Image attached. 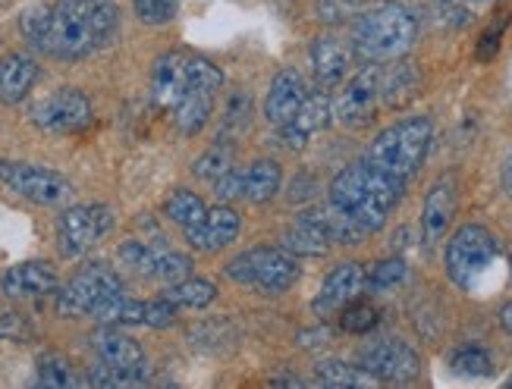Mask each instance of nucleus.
Here are the masks:
<instances>
[{
	"mask_svg": "<svg viewBox=\"0 0 512 389\" xmlns=\"http://www.w3.org/2000/svg\"><path fill=\"white\" fill-rule=\"evenodd\" d=\"M19 29L32 48L57 60H85L107 48L120 32L114 0H54L22 13Z\"/></svg>",
	"mask_w": 512,
	"mask_h": 389,
	"instance_id": "1",
	"label": "nucleus"
},
{
	"mask_svg": "<svg viewBox=\"0 0 512 389\" xmlns=\"http://www.w3.org/2000/svg\"><path fill=\"white\" fill-rule=\"evenodd\" d=\"M406 179H399L371 160H352L337 176L330 179L327 189V208L343 214L362 236L384 230L396 204L406 195Z\"/></svg>",
	"mask_w": 512,
	"mask_h": 389,
	"instance_id": "2",
	"label": "nucleus"
},
{
	"mask_svg": "<svg viewBox=\"0 0 512 389\" xmlns=\"http://www.w3.org/2000/svg\"><path fill=\"white\" fill-rule=\"evenodd\" d=\"M418 38V16L403 4H381L359 13L352 26V51L365 63L403 60Z\"/></svg>",
	"mask_w": 512,
	"mask_h": 389,
	"instance_id": "3",
	"label": "nucleus"
},
{
	"mask_svg": "<svg viewBox=\"0 0 512 389\" xmlns=\"http://www.w3.org/2000/svg\"><path fill=\"white\" fill-rule=\"evenodd\" d=\"M431 142H434L431 117H406L374 135V142L365 151V160L409 182L421 170V164H425Z\"/></svg>",
	"mask_w": 512,
	"mask_h": 389,
	"instance_id": "4",
	"label": "nucleus"
},
{
	"mask_svg": "<svg viewBox=\"0 0 512 389\" xmlns=\"http://www.w3.org/2000/svg\"><path fill=\"white\" fill-rule=\"evenodd\" d=\"M500 261V239L481 223H465L450 236L447 251H443V267H447V277L465 289L475 292L487 280Z\"/></svg>",
	"mask_w": 512,
	"mask_h": 389,
	"instance_id": "5",
	"label": "nucleus"
},
{
	"mask_svg": "<svg viewBox=\"0 0 512 389\" xmlns=\"http://www.w3.org/2000/svg\"><path fill=\"white\" fill-rule=\"evenodd\" d=\"M220 85H224L220 66H214L211 60L198 57V54H183V51L164 54L158 63H154V73H151L154 101L170 113L176 110V104H180L192 88L220 91Z\"/></svg>",
	"mask_w": 512,
	"mask_h": 389,
	"instance_id": "6",
	"label": "nucleus"
},
{
	"mask_svg": "<svg viewBox=\"0 0 512 389\" xmlns=\"http://www.w3.org/2000/svg\"><path fill=\"white\" fill-rule=\"evenodd\" d=\"M227 277L239 286H255L264 295H280L299 280V261L289 248L261 245L236 255L227 267Z\"/></svg>",
	"mask_w": 512,
	"mask_h": 389,
	"instance_id": "7",
	"label": "nucleus"
},
{
	"mask_svg": "<svg viewBox=\"0 0 512 389\" xmlns=\"http://www.w3.org/2000/svg\"><path fill=\"white\" fill-rule=\"evenodd\" d=\"M123 292V280L107 264H88L57 292L60 317H92L98 305Z\"/></svg>",
	"mask_w": 512,
	"mask_h": 389,
	"instance_id": "8",
	"label": "nucleus"
},
{
	"mask_svg": "<svg viewBox=\"0 0 512 389\" xmlns=\"http://www.w3.org/2000/svg\"><path fill=\"white\" fill-rule=\"evenodd\" d=\"M0 182L19 198L44 208H57L73 198V182L66 176L38 164H22V160H0Z\"/></svg>",
	"mask_w": 512,
	"mask_h": 389,
	"instance_id": "9",
	"label": "nucleus"
},
{
	"mask_svg": "<svg viewBox=\"0 0 512 389\" xmlns=\"http://www.w3.org/2000/svg\"><path fill=\"white\" fill-rule=\"evenodd\" d=\"M110 230H114V211L107 204H76L57 217V248L63 258H79Z\"/></svg>",
	"mask_w": 512,
	"mask_h": 389,
	"instance_id": "10",
	"label": "nucleus"
},
{
	"mask_svg": "<svg viewBox=\"0 0 512 389\" xmlns=\"http://www.w3.org/2000/svg\"><path fill=\"white\" fill-rule=\"evenodd\" d=\"M381 110V63H368L355 73L333 101V120L346 129H365Z\"/></svg>",
	"mask_w": 512,
	"mask_h": 389,
	"instance_id": "11",
	"label": "nucleus"
},
{
	"mask_svg": "<svg viewBox=\"0 0 512 389\" xmlns=\"http://www.w3.org/2000/svg\"><path fill=\"white\" fill-rule=\"evenodd\" d=\"M120 261L139 273V277L148 280H158V283H176V280H186L192 273V261L183 255V251H173L167 245H154L145 239H126L120 245Z\"/></svg>",
	"mask_w": 512,
	"mask_h": 389,
	"instance_id": "12",
	"label": "nucleus"
},
{
	"mask_svg": "<svg viewBox=\"0 0 512 389\" xmlns=\"http://www.w3.org/2000/svg\"><path fill=\"white\" fill-rule=\"evenodd\" d=\"M359 364L377 383H412L421 374V355L406 339H374L359 352Z\"/></svg>",
	"mask_w": 512,
	"mask_h": 389,
	"instance_id": "13",
	"label": "nucleus"
},
{
	"mask_svg": "<svg viewBox=\"0 0 512 389\" xmlns=\"http://www.w3.org/2000/svg\"><path fill=\"white\" fill-rule=\"evenodd\" d=\"M29 117L41 132L70 135V132H79L92 123V101H88L79 88H60L54 95L41 98L29 110Z\"/></svg>",
	"mask_w": 512,
	"mask_h": 389,
	"instance_id": "14",
	"label": "nucleus"
},
{
	"mask_svg": "<svg viewBox=\"0 0 512 389\" xmlns=\"http://www.w3.org/2000/svg\"><path fill=\"white\" fill-rule=\"evenodd\" d=\"M92 317L98 324H110V327H154L164 330L176 324V305L167 299L158 302H142V299H126V295H114L104 305H98L92 311Z\"/></svg>",
	"mask_w": 512,
	"mask_h": 389,
	"instance_id": "15",
	"label": "nucleus"
},
{
	"mask_svg": "<svg viewBox=\"0 0 512 389\" xmlns=\"http://www.w3.org/2000/svg\"><path fill=\"white\" fill-rule=\"evenodd\" d=\"M456 204H459V182L453 173H443L434 179V186L425 195L421 204V242L434 248L443 236H447L450 223L456 217Z\"/></svg>",
	"mask_w": 512,
	"mask_h": 389,
	"instance_id": "16",
	"label": "nucleus"
},
{
	"mask_svg": "<svg viewBox=\"0 0 512 389\" xmlns=\"http://www.w3.org/2000/svg\"><path fill=\"white\" fill-rule=\"evenodd\" d=\"M365 286H368L365 267L355 264V261H343V264H337L327 273V280H324V286L318 292V299L311 302V308H315L318 317L340 314L349 302L359 299Z\"/></svg>",
	"mask_w": 512,
	"mask_h": 389,
	"instance_id": "17",
	"label": "nucleus"
},
{
	"mask_svg": "<svg viewBox=\"0 0 512 389\" xmlns=\"http://www.w3.org/2000/svg\"><path fill=\"white\" fill-rule=\"evenodd\" d=\"M242 230V217L236 214V208H230L227 201H220L217 208H211L205 214V220L186 230V242L195 251H205V255H214V251H224L230 242H236Z\"/></svg>",
	"mask_w": 512,
	"mask_h": 389,
	"instance_id": "18",
	"label": "nucleus"
},
{
	"mask_svg": "<svg viewBox=\"0 0 512 389\" xmlns=\"http://www.w3.org/2000/svg\"><path fill=\"white\" fill-rule=\"evenodd\" d=\"M333 117V104L324 91H315V95H305L302 107L296 110V117L280 126V139L283 145L293 151V148H305L315 135L330 123Z\"/></svg>",
	"mask_w": 512,
	"mask_h": 389,
	"instance_id": "19",
	"label": "nucleus"
},
{
	"mask_svg": "<svg viewBox=\"0 0 512 389\" xmlns=\"http://www.w3.org/2000/svg\"><path fill=\"white\" fill-rule=\"evenodd\" d=\"M333 245L330 226H327V211H305L286 226L283 233V248L293 251L296 258H321Z\"/></svg>",
	"mask_w": 512,
	"mask_h": 389,
	"instance_id": "20",
	"label": "nucleus"
},
{
	"mask_svg": "<svg viewBox=\"0 0 512 389\" xmlns=\"http://www.w3.org/2000/svg\"><path fill=\"white\" fill-rule=\"evenodd\" d=\"M60 286L57 270L48 261H26L10 267L4 277H0V289L10 299H41V295H51Z\"/></svg>",
	"mask_w": 512,
	"mask_h": 389,
	"instance_id": "21",
	"label": "nucleus"
},
{
	"mask_svg": "<svg viewBox=\"0 0 512 389\" xmlns=\"http://www.w3.org/2000/svg\"><path fill=\"white\" fill-rule=\"evenodd\" d=\"M92 342H95L98 358L104 364H110V368H120V371L145 377V352H142L139 342L132 336H126L123 330L104 324V330H98Z\"/></svg>",
	"mask_w": 512,
	"mask_h": 389,
	"instance_id": "22",
	"label": "nucleus"
},
{
	"mask_svg": "<svg viewBox=\"0 0 512 389\" xmlns=\"http://www.w3.org/2000/svg\"><path fill=\"white\" fill-rule=\"evenodd\" d=\"M305 101V82L296 70H280L267 88V101H264V117L267 123L283 126L296 117V110Z\"/></svg>",
	"mask_w": 512,
	"mask_h": 389,
	"instance_id": "23",
	"label": "nucleus"
},
{
	"mask_svg": "<svg viewBox=\"0 0 512 389\" xmlns=\"http://www.w3.org/2000/svg\"><path fill=\"white\" fill-rule=\"evenodd\" d=\"M38 63L29 54H7L0 57V101L4 104H19L29 98V91L38 82Z\"/></svg>",
	"mask_w": 512,
	"mask_h": 389,
	"instance_id": "24",
	"label": "nucleus"
},
{
	"mask_svg": "<svg viewBox=\"0 0 512 389\" xmlns=\"http://www.w3.org/2000/svg\"><path fill=\"white\" fill-rule=\"evenodd\" d=\"M421 88V73L412 63L403 60H390L381 63V107L399 110L406 107Z\"/></svg>",
	"mask_w": 512,
	"mask_h": 389,
	"instance_id": "25",
	"label": "nucleus"
},
{
	"mask_svg": "<svg viewBox=\"0 0 512 389\" xmlns=\"http://www.w3.org/2000/svg\"><path fill=\"white\" fill-rule=\"evenodd\" d=\"M308 57H311V70H315L318 82L324 85H337L349 73V51L343 48V41L333 35H321L311 41Z\"/></svg>",
	"mask_w": 512,
	"mask_h": 389,
	"instance_id": "26",
	"label": "nucleus"
},
{
	"mask_svg": "<svg viewBox=\"0 0 512 389\" xmlns=\"http://www.w3.org/2000/svg\"><path fill=\"white\" fill-rule=\"evenodd\" d=\"M214 101H217V91L214 88H192L189 95L176 104L173 110V123L183 135H195L202 132L214 113Z\"/></svg>",
	"mask_w": 512,
	"mask_h": 389,
	"instance_id": "27",
	"label": "nucleus"
},
{
	"mask_svg": "<svg viewBox=\"0 0 512 389\" xmlns=\"http://www.w3.org/2000/svg\"><path fill=\"white\" fill-rule=\"evenodd\" d=\"M283 186V170L277 160H255L246 167V201L264 204L271 201Z\"/></svg>",
	"mask_w": 512,
	"mask_h": 389,
	"instance_id": "28",
	"label": "nucleus"
},
{
	"mask_svg": "<svg viewBox=\"0 0 512 389\" xmlns=\"http://www.w3.org/2000/svg\"><path fill=\"white\" fill-rule=\"evenodd\" d=\"M315 386L330 389H365L377 386V380L362 368V364H346V361H324L315 371Z\"/></svg>",
	"mask_w": 512,
	"mask_h": 389,
	"instance_id": "29",
	"label": "nucleus"
},
{
	"mask_svg": "<svg viewBox=\"0 0 512 389\" xmlns=\"http://www.w3.org/2000/svg\"><path fill=\"white\" fill-rule=\"evenodd\" d=\"M164 299L173 302L176 308H208L217 299V286L202 277H186L167 286Z\"/></svg>",
	"mask_w": 512,
	"mask_h": 389,
	"instance_id": "30",
	"label": "nucleus"
},
{
	"mask_svg": "<svg viewBox=\"0 0 512 389\" xmlns=\"http://www.w3.org/2000/svg\"><path fill=\"white\" fill-rule=\"evenodd\" d=\"M164 214H167L170 223H176V226H180V230L186 233V230H192V226H198V223L205 220L208 208H205V201L198 198L195 192L180 189V192H173V195L167 198Z\"/></svg>",
	"mask_w": 512,
	"mask_h": 389,
	"instance_id": "31",
	"label": "nucleus"
},
{
	"mask_svg": "<svg viewBox=\"0 0 512 389\" xmlns=\"http://www.w3.org/2000/svg\"><path fill=\"white\" fill-rule=\"evenodd\" d=\"M35 383L60 389V386H85V377H76V368L70 364V358L51 352V355L38 358V377H35Z\"/></svg>",
	"mask_w": 512,
	"mask_h": 389,
	"instance_id": "32",
	"label": "nucleus"
},
{
	"mask_svg": "<svg viewBox=\"0 0 512 389\" xmlns=\"http://www.w3.org/2000/svg\"><path fill=\"white\" fill-rule=\"evenodd\" d=\"M450 368L465 377H491L494 374V358L481 346H462L450 355Z\"/></svg>",
	"mask_w": 512,
	"mask_h": 389,
	"instance_id": "33",
	"label": "nucleus"
},
{
	"mask_svg": "<svg viewBox=\"0 0 512 389\" xmlns=\"http://www.w3.org/2000/svg\"><path fill=\"white\" fill-rule=\"evenodd\" d=\"M227 170H233V148L227 142H217L192 164V173L205 182H217Z\"/></svg>",
	"mask_w": 512,
	"mask_h": 389,
	"instance_id": "34",
	"label": "nucleus"
},
{
	"mask_svg": "<svg viewBox=\"0 0 512 389\" xmlns=\"http://www.w3.org/2000/svg\"><path fill=\"white\" fill-rule=\"evenodd\" d=\"M377 320H381V311L368 302H349L343 311H340V330L343 333H352V336H365L377 327Z\"/></svg>",
	"mask_w": 512,
	"mask_h": 389,
	"instance_id": "35",
	"label": "nucleus"
},
{
	"mask_svg": "<svg viewBox=\"0 0 512 389\" xmlns=\"http://www.w3.org/2000/svg\"><path fill=\"white\" fill-rule=\"evenodd\" d=\"M249 117H252V98L249 95H233L230 107H227V117L220 123V142H233L239 139L242 132L249 129Z\"/></svg>",
	"mask_w": 512,
	"mask_h": 389,
	"instance_id": "36",
	"label": "nucleus"
},
{
	"mask_svg": "<svg viewBox=\"0 0 512 389\" xmlns=\"http://www.w3.org/2000/svg\"><path fill=\"white\" fill-rule=\"evenodd\" d=\"M406 280V261L403 258H387L381 264H374L371 273H368V286L374 292H387L393 286H399Z\"/></svg>",
	"mask_w": 512,
	"mask_h": 389,
	"instance_id": "37",
	"label": "nucleus"
},
{
	"mask_svg": "<svg viewBox=\"0 0 512 389\" xmlns=\"http://www.w3.org/2000/svg\"><path fill=\"white\" fill-rule=\"evenodd\" d=\"M132 7L145 26H164L180 10V0H132Z\"/></svg>",
	"mask_w": 512,
	"mask_h": 389,
	"instance_id": "38",
	"label": "nucleus"
},
{
	"mask_svg": "<svg viewBox=\"0 0 512 389\" xmlns=\"http://www.w3.org/2000/svg\"><path fill=\"white\" fill-rule=\"evenodd\" d=\"M506 26H509V16H506V13H500V16H497V22H491V26L484 29V35L478 38V48H475L478 63H491V60L500 54V44H503V32H506Z\"/></svg>",
	"mask_w": 512,
	"mask_h": 389,
	"instance_id": "39",
	"label": "nucleus"
},
{
	"mask_svg": "<svg viewBox=\"0 0 512 389\" xmlns=\"http://www.w3.org/2000/svg\"><path fill=\"white\" fill-rule=\"evenodd\" d=\"M88 386H142L145 377L142 374H129V371H120V368H110V364H98L92 368V374L85 377Z\"/></svg>",
	"mask_w": 512,
	"mask_h": 389,
	"instance_id": "40",
	"label": "nucleus"
},
{
	"mask_svg": "<svg viewBox=\"0 0 512 389\" xmlns=\"http://www.w3.org/2000/svg\"><path fill=\"white\" fill-rule=\"evenodd\" d=\"M214 186V195L220 198V201H242L246 198V170H227L224 176H220L217 182H211Z\"/></svg>",
	"mask_w": 512,
	"mask_h": 389,
	"instance_id": "41",
	"label": "nucleus"
},
{
	"mask_svg": "<svg viewBox=\"0 0 512 389\" xmlns=\"http://www.w3.org/2000/svg\"><path fill=\"white\" fill-rule=\"evenodd\" d=\"M32 336L26 317L16 311H0V342H22Z\"/></svg>",
	"mask_w": 512,
	"mask_h": 389,
	"instance_id": "42",
	"label": "nucleus"
},
{
	"mask_svg": "<svg viewBox=\"0 0 512 389\" xmlns=\"http://www.w3.org/2000/svg\"><path fill=\"white\" fill-rule=\"evenodd\" d=\"M318 13H321V19H327V22H343V19H349V16H359V13H355V4H352V0H321V4H318Z\"/></svg>",
	"mask_w": 512,
	"mask_h": 389,
	"instance_id": "43",
	"label": "nucleus"
},
{
	"mask_svg": "<svg viewBox=\"0 0 512 389\" xmlns=\"http://www.w3.org/2000/svg\"><path fill=\"white\" fill-rule=\"evenodd\" d=\"M500 186H503V192L512 198V151L506 154V160H503V170H500Z\"/></svg>",
	"mask_w": 512,
	"mask_h": 389,
	"instance_id": "44",
	"label": "nucleus"
},
{
	"mask_svg": "<svg viewBox=\"0 0 512 389\" xmlns=\"http://www.w3.org/2000/svg\"><path fill=\"white\" fill-rule=\"evenodd\" d=\"M500 327L512 336V299L500 308Z\"/></svg>",
	"mask_w": 512,
	"mask_h": 389,
	"instance_id": "45",
	"label": "nucleus"
},
{
	"mask_svg": "<svg viewBox=\"0 0 512 389\" xmlns=\"http://www.w3.org/2000/svg\"><path fill=\"white\" fill-rule=\"evenodd\" d=\"M277 386H311L315 380H299V377H280V380H274Z\"/></svg>",
	"mask_w": 512,
	"mask_h": 389,
	"instance_id": "46",
	"label": "nucleus"
},
{
	"mask_svg": "<svg viewBox=\"0 0 512 389\" xmlns=\"http://www.w3.org/2000/svg\"><path fill=\"white\" fill-rule=\"evenodd\" d=\"M450 4H462L465 7V4H484V0H450Z\"/></svg>",
	"mask_w": 512,
	"mask_h": 389,
	"instance_id": "47",
	"label": "nucleus"
},
{
	"mask_svg": "<svg viewBox=\"0 0 512 389\" xmlns=\"http://www.w3.org/2000/svg\"><path fill=\"white\" fill-rule=\"evenodd\" d=\"M506 386H509V389H512V377H509V380H506Z\"/></svg>",
	"mask_w": 512,
	"mask_h": 389,
	"instance_id": "48",
	"label": "nucleus"
}]
</instances>
